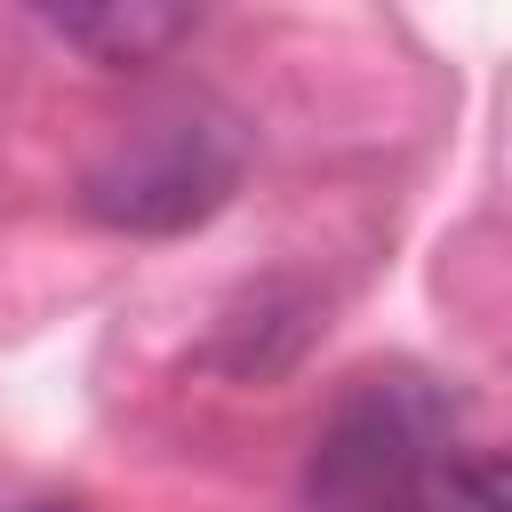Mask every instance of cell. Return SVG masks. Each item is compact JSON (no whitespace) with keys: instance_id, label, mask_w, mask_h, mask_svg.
<instances>
[{"instance_id":"6da1fadb","label":"cell","mask_w":512,"mask_h":512,"mask_svg":"<svg viewBox=\"0 0 512 512\" xmlns=\"http://www.w3.org/2000/svg\"><path fill=\"white\" fill-rule=\"evenodd\" d=\"M456 408L416 376H368L312 440V504L320 512H408L424 504L432 464L448 456Z\"/></svg>"},{"instance_id":"7a4b0ae2","label":"cell","mask_w":512,"mask_h":512,"mask_svg":"<svg viewBox=\"0 0 512 512\" xmlns=\"http://www.w3.org/2000/svg\"><path fill=\"white\" fill-rule=\"evenodd\" d=\"M232 192V144L208 120H144L88 168V208L120 232H184Z\"/></svg>"},{"instance_id":"3957f363","label":"cell","mask_w":512,"mask_h":512,"mask_svg":"<svg viewBox=\"0 0 512 512\" xmlns=\"http://www.w3.org/2000/svg\"><path fill=\"white\" fill-rule=\"evenodd\" d=\"M304 336H312V296H296V288L264 280V288H248V296L224 312V328H216L208 360H216V368H232V376H248V384H264V376H280V368L304 352Z\"/></svg>"},{"instance_id":"277c9868","label":"cell","mask_w":512,"mask_h":512,"mask_svg":"<svg viewBox=\"0 0 512 512\" xmlns=\"http://www.w3.org/2000/svg\"><path fill=\"white\" fill-rule=\"evenodd\" d=\"M64 48L96 64H152L168 40L192 32V8H152V0H104V8H48L40 16Z\"/></svg>"},{"instance_id":"5b68a950","label":"cell","mask_w":512,"mask_h":512,"mask_svg":"<svg viewBox=\"0 0 512 512\" xmlns=\"http://www.w3.org/2000/svg\"><path fill=\"white\" fill-rule=\"evenodd\" d=\"M456 488H464V504H472V512H512V440H504V448H488L480 464H464V480H456Z\"/></svg>"},{"instance_id":"8992f818","label":"cell","mask_w":512,"mask_h":512,"mask_svg":"<svg viewBox=\"0 0 512 512\" xmlns=\"http://www.w3.org/2000/svg\"><path fill=\"white\" fill-rule=\"evenodd\" d=\"M24 512H64V504H24Z\"/></svg>"},{"instance_id":"52a82bcc","label":"cell","mask_w":512,"mask_h":512,"mask_svg":"<svg viewBox=\"0 0 512 512\" xmlns=\"http://www.w3.org/2000/svg\"><path fill=\"white\" fill-rule=\"evenodd\" d=\"M408 512H424V504H408Z\"/></svg>"}]
</instances>
